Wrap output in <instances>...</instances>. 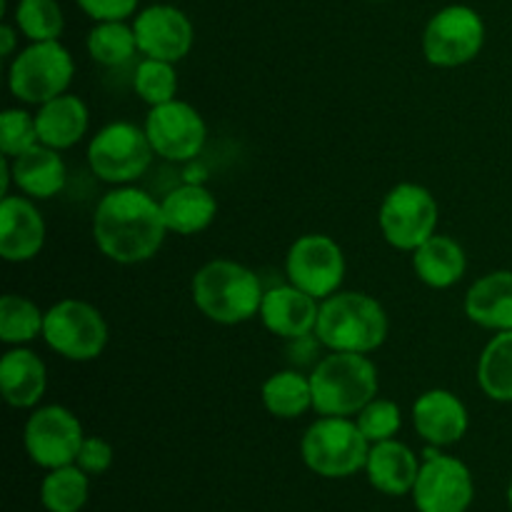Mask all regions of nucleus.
Here are the masks:
<instances>
[{"label":"nucleus","instance_id":"obj_1","mask_svg":"<svg viewBox=\"0 0 512 512\" xmlns=\"http://www.w3.org/2000/svg\"><path fill=\"white\" fill-rule=\"evenodd\" d=\"M165 235L163 208L140 188L118 185L100 198L93 213V240L113 263H145L163 248Z\"/></svg>","mask_w":512,"mask_h":512},{"label":"nucleus","instance_id":"obj_2","mask_svg":"<svg viewBox=\"0 0 512 512\" xmlns=\"http://www.w3.org/2000/svg\"><path fill=\"white\" fill-rule=\"evenodd\" d=\"M190 295L200 313L218 325H240L260 315L263 283L248 265L235 260H210L190 283Z\"/></svg>","mask_w":512,"mask_h":512},{"label":"nucleus","instance_id":"obj_3","mask_svg":"<svg viewBox=\"0 0 512 512\" xmlns=\"http://www.w3.org/2000/svg\"><path fill=\"white\" fill-rule=\"evenodd\" d=\"M388 313L365 293H333L320 300L315 338L330 353H373L388 340Z\"/></svg>","mask_w":512,"mask_h":512},{"label":"nucleus","instance_id":"obj_4","mask_svg":"<svg viewBox=\"0 0 512 512\" xmlns=\"http://www.w3.org/2000/svg\"><path fill=\"white\" fill-rule=\"evenodd\" d=\"M313 410L333 418H353L378 398L380 375L363 353H330L310 373Z\"/></svg>","mask_w":512,"mask_h":512},{"label":"nucleus","instance_id":"obj_5","mask_svg":"<svg viewBox=\"0 0 512 512\" xmlns=\"http://www.w3.org/2000/svg\"><path fill=\"white\" fill-rule=\"evenodd\" d=\"M370 443L350 418L323 415L305 430L300 440V455L308 470L328 480L350 478L365 470Z\"/></svg>","mask_w":512,"mask_h":512},{"label":"nucleus","instance_id":"obj_6","mask_svg":"<svg viewBox=\"0 0 512 512\" xmlns=\"http://www.w3.org/2000/svg\"><path fill=\"white\" fill-rule=\"evenodd\" d=\"M73 55L60 40L30 43L13 58L8 70V88L18 100L43 105L58 95L68 93L73 83Z\"/></svg>","mask_w":512,"mask_h":512},{"label":"nucleus","instance_id":"obj_7","mask_svg":"<svg viewBox=\"0 0 512 512\" xmlns=\"http://www.w3.org/2000/svg\"><path fill=\"white\" fill-rule=\"evenodd\" d=\"M155 150L145 128L125 120L103 125L88 143V165L95 178L110 185H130L148 173Z\"/></svg>","mask_w":512,"mask_h":512},{"label":"nucleus","instance_id":"obj_8","mask_svg":"<svg viewBox=\"0 0 512 512\" xmlns=\"http://www.w3.org/2000/svg\"><path fill=\"white\" fill-rule=\"evenodd\" d=\"M108 323L95 305L65 298L45 310L43 340L53 353L73 363L100 358L108 345Z\"/></svg>","mask_w":512,"mask_h":512},{"label":"nucleus","instance_id":"obj_9","mask_svg":"<svg viewBox=\"0 0 512 512\" xmlns=\"http://www.w3.org/2000/svg\"><path fill=\"white\" fill-rule=\"evenodd\" d=\"M438 200L418 183H400L380 205L378 223L383 238L403 253H415L425 240L438 233Z\"/></svg>","mask_w":512,"mask_h":512},{"label":"nucleus","instance_id":"obj_10","mask_svg":"<svg viewBox=\"0 0 512 512\" xmlns=\"http://www.w3.org/2000/svg\"><path fill=\"white\" fill-rule=\"evenodd\" d=\"M485 23L470 5H448L428 20L423 30V55L435 68H460L480 55Z\"/></svg>","mask_w":512,"mask_h":512},{"label":"nucleus","instance_id":"obj_11","mask_svg":"<svg viewBox=\"0 0 512 512\" xmlns=\"http://www.w3.org/2000/svg\"><path fill=\"white\" fill-rule=\"evenodd\" d=\"M410 495L418 512H468L475 500L473 473L460 458L430 445Z\"/></svg>","mask_w":512,"mask_h":512},{"label":"nucleus","instance_id":"obj_12","mask_svg":"<svg viewBox=\"0 0 512 512\" xmlns=\"http://www.w3.org/2000/svg\"><path fill=\"white\" fill-rule=\"evenodd\" d=\"M83 440V425L63 405L35 408L23 430L25 453L43 470L73 465Z\"/></svg>","mask_w":512,"mask_h":512},{"label":"nucleus","instance_id":"obj_13","mask_svg":"<svg viewBox=\"0 0 512 512\" xmlns=\"http://www.w3.org/2000/svg\"><path fill=\"white\" fill-rule=\"evenodd\" d=\"M288 283L313 298L325 300L338 293L345 280V253L330 235L310 233L295 240L285 255Z\"/></svg>","mask_w":512,"mask_h":512},{"label":"nucleus","instance_id":"obj_14","mask_svg":"<svg viewBox=\"0 0 512 512\" xmlns=\"http://www.w3.org/2000/svg\"><path fill=\"white\" fill-rule=\"evenodd\" d=\"M145 133L155 155L170 160V163H190L200 155L208 140V128L198 110L185 100H170V103L150 108L145 118Z\"/></svg>","mask_w":512,"mask_h":512},{"label":"nucleus","instance_id":"obj_15","mask_svg":"<svg viewBox=\"0 0 512 512\" xmlns=\"http://www.w3.org/2000/svg\"><path fill=\"white\" fill-rule=\"evenodd\" d=\"M133 30L140 55L165 63L183 60L195 40L193 23L175 5H148L135 15Z\"/></svg>","mask_w":512,"mask_h":512},{"label":"nucleus","instance_id":"obj_16","mask_svg":"<svg viewBox=\"0 0 512 512\" xmlns=\"http://www.w3.org/2000/svg\"><path fill=\"white\" fill-rule=\"evenodd\" d=\"M45 245V220L28 195L0 200V255L8 263H28Z\"/></svg>","mask_w":512,"mask_h":512},{"label":"nucleus","instance_id":"obj_17","mask_svg":"<svg viewBox=\"0 0 512 512\" xmlns=\"http://www.w3.org/2000/svg\"><path fill=\"white\" fill-rule=\"evenodd\" d=\"M415 433L433 448L460 443L470 428V415L463 400L443 388L428 390L413 403Z\"/></svg>","mask_w":512,"mask_h":512},{"label":"nucleus","instance_id":"obj_18","mask_svg":"<svg viewBox=\"0 0 512 512\" xmlns=\"http://www.w3.org/2000/svg\"><path fill=\"white\" fill-rule=\"evenodd\" d=\"M318 313L320 300L295 288L293 283L265 290L263 305H260V320H263L265 330L283 340L313 335L315 325H318Z\"/></svg>","mask_w":512,"mask_h":512},{"label":"nucleus","instance_id":"obj_19","mask_svg":"<svg viewBox=\"0 0 512 512\" xmlns=\"http://www.w3.org/2000/svg\"><path fill=\"white\" fill-rule=\"evenodd\" d=\"M48 388V370L38 353L15 345L0 358V393L10 408H38Z\"/></svg>","mask_w":512,"mask_h":512},{"label":"nucleus","instance_id":"obj_20","mask_svg":"<svg viewBox=\"0 0 512 512\" xmlns=\"http://www.w3.org/2000/svg\"><path fill=\"white\" fill-rule=\"evenodd\" d=\"M420 473V460L413 450L400 440H383L370 445L365 475L378 493L400 498L410 495Z\"/></svg>","mask_w":512,"mask_h":512},{"label":"nucleus","instance_id":"obj_21","mask_svg":"<svg viewBox=\"0 0 512 512\" xmlns=\"http://www.w3.org/2000/svg\"><path fill=\"white\" fill-rule=\"evenodd\" d=\"M465 315L485 330H512V270H495L475 280L465 293Z\"/></svg>","mask_w":512,"mask_h":512},{"label":"nucleus","instance_id":"obj_22","mask_svg":"<svg viewBox=\"0 0 512 512\" xmlns=\"http://www.w3.org/2000/svg\"><path fill=\"white\" fill-rule=\"evenodd\" d=\"M35 125H38L40 143L53 150H68L78 145L83 135L88 133V105L78 95L63 93L48 103L38 105Z\"/></svg>","mask_w":512,"mask_h":512},{"label":"nucleus","instance_id":"obj_23","mask_svg":"<svg viewBox=\"0 0 512 512\" xmlns=\"http://www.w3.org/2000/svg\"><path fill=\"white\" fill-rule=\"evenodd\" d=\"M13 183L23 195L33 200L55 198L65 188V163L60 150L38 143L25 153L10 158Z\"/></svg>","mask_w":512,"mask_h":512},{"label":"nucleus","instance_id":"obj_24","mask_svg":"<svg viewBox=\"0 0 512 512\" xmlns=\"http://www.w3.org/2000/svg\"><path fill=\"white\" fill-rule=\"evenodd\" d=\"M163 220L168 225V233L195 235L210 228L218 215V200L205 185L185 183L170 190L163 200Z\"/></svg>","mask_w":512,"mask_h":512},{"label":"nucleus","instance_id":"obj_25","mask_svg":"<svg viewBox=\"0 0 512 512\" xmlns=\"http://www.w3.org/2000/svg\"><path fill=\"white\" fill-rule=\"evenodd\" d=\"M413 270L428 288H453L468 270V255L458 240L435 233L413 253Z\"/></svg>","mask_w":512,"mask_h":512},{"label":"nucleus","instance_id":"obj_26","mask_svg":"<svg viewBox=\"0 0 512 512\" xmlns=\"http://www.w3.org/2000/svg\"><path fill=\"white\" fill-rule=\"evenodd\" d=\"M265 410L273 418L295 420L313 408V385L310 375H303L300 370H280L273 373L263 383L260 390Z\"/></svg>","mask_w":512,"mask_h":512},{"label":"nucleus","instance_id":"obj_27","mask_svg":"<svg viewBox=\"0 0 512 512\" xmlns=\"http://www.w3.org/2000/svg\"><path fill=\"white\" fill-rule=\"evenodd\" d=\"M478 385L495 403H512V330L485 345L478 360Z\"/></svg>","mask_w":512,"mask_h":512},{"label":"nucleus","instance_id":"obj_28","mask_svg":"<svg viewBox=\"0 0 512 512\" xmlns=\"http://www.w3.org/2000/svg\"><path fill=\"white\" fill-rule=\"evenodd\" d=\"M90 475L78 465L48 470L40 483V503L48 512H80L90 498Z\"/></svg>","mask_w":512,"mask_h":512},{"label":"nucleus","instance_id":"obj_29","mask_svg":"<svg viewBox=\"0 0 512 512\" xmlns=\"http://www.w3.org/2000/svg\"><path fill=\"white\" fill-rule=\"evenodd\" d=\"M85 45H88L90 58L98 65H105V68H118V65L130 63L135 53H140L133 25H128L125 20L95 23Z\"/></svg>","mask_w":512,"mask_h":512},{"label":"nucleus","instance_id":"obj_30","mask_svg":"<svg viewBox=\"0 0 512 512\" xmlns=\"http://www.w3.org/2000/svg\"><path fill=\"white\" fill-rule=\"evenodd\" d=\"M45 313L23 295L8 293L0 298V340L5 345H25L43 335Z\"/></svg>","mask_w":512,"mask_h":512},{"label":"nucleus","instance_id":"obj_31","mask_svg":"<svg viewBox=\"0 0 512 512\" xmlns=\"http://www.w3.org/2000/svg\"><path fill=\"white\" fill-rule=\"evenodd\" d=\"M15 28L30 40H60L65 28L63 8L58 0H18L15 5Z\"/></svg>","mask_w":512,"mask_h":512},{"label":"nucleus","instance_id":"obj_32","mask_svg":"<svg viewBox=\"0 0 512 512\" xmlns=\"http://www.w3.org/2000/svg\"><path fill=\"white\" fill-rule=\"evenodd\" d=\"M175 63H165V60L143 58L133 73V88L143 103L150 108L163 105L175 100L178 95V73L173 68Z\"/></svg>","mask_w":512,"mask_h":512},{"label":"nucleus","instance_id":"obj_33","mask_svg":"<svg viewBox=\"0 0 512 512\" xmlns=\"http://www.w3.org/2000/svg\"><path fill=\"white\" fill-rule=\"evenodd\" d=\"M360 433L368 438V443H383V440H393L398 435L400 425H403V415L393 400L375 398L355 415Z\"/></svg>","mask_w":512,"mask_h":512},{"label":"nucleus","instance_id":"obj_34","mask_svg":"<svg viewBox=\"0 0 512 512\" xmlns=\"http://www.w3.org/2000/svg\"><path fill=\"white\" fill-rule=\"evenodd\" d=\"M38 125L35 115L20 108H8L0 115V153L15 158L33 145H38Z\"/></svg>","mask_w":512,"mask_h":512},{"label":"nucleus","instance_id":"obj_35","mask_svg":"<svg viewBox=\"0 0 512 512\" xmlns=\"http://www.w3.org/2000/svg\"><path fill=\"white\" fill-rule=\"evenodd\" d=\"M113 445L103 438H88L85 435L83 445H80V453L75 458V465L80 470H85L88 475H103L108 473L110 465H113Z\"/></svg>","mask_w":512,"mask_h":512},{"label":"nucleus","instance_id":"obj_36","mask_svg":"<svg viewBox=\"0 0 512 512\" xmlns=\"http://www.w3.org/2000/svg\"><path fill=\"white\" fill-rule=\"evenodd\" d=\"M78 8L95 23H108V20H128L135 15L140 0H75Z\"/></svg>","mask_w":512,"mask_h":512},{"label":"nucleus","instance_id":"obj_37","mask_svg":"<svg viewBox=\"0 0 512 512\" xmlns=\"http://www.w3.org/2000/svg\"><path fill=\"white\" fill-rule=\"evenodd\" d=\"M290 343V360H293L295 365H305L313 360L315 355V345H320V340L313 335H305V338H295V340H288Z\"/></svg>","mask_w":512,"mask_h":512},{"label":"nucleus","instance_id":"obj_38","mask_svg":"<svg viewBox=\"0 0 512 512\" xmlns=\"http://www.w3.org/2000/svg\"><path fill=\"white\" fill-rule=\"evenodd\" d=\"M18 33L20 30H15L13 25H0V55H3V58H10V55H13L15 45H18Z\"/></svg>","mask_w":512,"mask_h":512},{"label":"nucleus","instance_id":"obj_39","mask_svg":"<svg viewBox=\"0 0 512 512\" xmlns=\"http://www.w3.org/2000/svg\"><path fill=\"white\" fill-rule=\"evenodd\" d=\"M205 178H208V170L200 165L195 160H190L188 168H185V183H193V185H205Z\"/></svg>","mask_w":512,"mask_h":512},{"label":"nucleus","instance_id":"obj_40","mask_svg":"<svg viewBox=\"0 0 512 512\" xmlns=\"http://www.w3.org/2000/svg\"><path fill=\"white\" fill-rule=\"evenodd\" d=\"M508 503H510V510H512V478H510V485H508Z\"/></svg>","mask_w":512,"mask_h":512},{"label":"nucleus","instance_id":"obj_41","mask_svg":"<svg viewBox=\"0 0 512 512\" xmlns=\"http://www.w3.org/2000/svg\"><path fill=\"white\" fill-rule=\"evenodd\" d=\"M370 3H385V0H370Z\"/></svg>","mask_w":512,"mask_h":512}]
</instances>
